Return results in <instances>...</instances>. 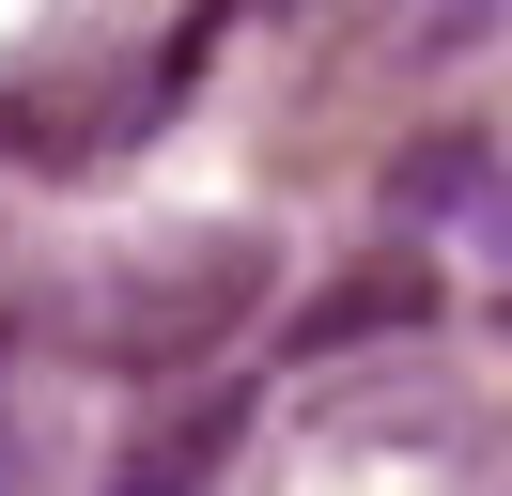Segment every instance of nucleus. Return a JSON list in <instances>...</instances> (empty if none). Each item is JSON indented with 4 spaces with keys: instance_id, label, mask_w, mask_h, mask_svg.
I'll return each mask as SVG.
<instances>
[{
    "instance_id": "1",
    "label": "nucleus",
    "mask_w": 512,
    "mask_h": 496,
    "mask_svg": "<svg viewBox=\"0 0 512 496\" xmlns=\"http://www.w3.org/2000/svg\"><path fill=\"white\" fill-rule=\"evenodd\" d=\"M388 202H404V217H466V248H512V155H481V140L404 155V171H388Z\"/></svg>"
},
{
    "instance_id": "2",
    "label": "nucleus",
    "mask_w": 512,
    "mask_h": 496,
    "mask_svg": "<svg viewBox=\"0 0 512 496\" xmlns=\"http://www.w3.org/2000/svg\"><path fill=\"white\" fill-rule=\"evenodd\" d=\"M32 481H47V434L16 419V403H0V496H32Z\"/></svg>"
}]
</instances>
